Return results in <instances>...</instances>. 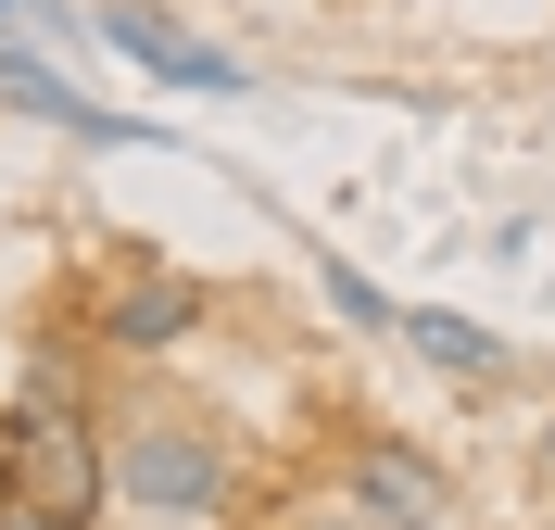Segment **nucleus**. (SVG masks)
<instances>
[{
	"mask_svg": "<svg viewBox=\"0 0 555 530\" xmlns=\"http://www.w3.org/2000/svg\"><path fill=\"white\" fill-rule=\"evenodd\" d=\"M102 51H114V64H139L152 89H190V102H241V89H253V64H241V51L190 38L165 0H102Z\"/></svg>",
	"mask_w": 555,
	"mask_h": 530,
	"instance_id": "obj_4",
	"label": "nucleus"
},
{
	"mask_svg": "<svg viewBox=\"0 0 555 530\" xmlns=\"http://www.w3.org/2000/svg\"><path fill=\"white\" fill-rule=\"evenodd\" d=\"M89 13H102V0H89Z\"/></svg>",
	"mask_w": 555,
	"mask_h": 530,
	"instance_id": "obj_12",
	"label": "nucleus"
},
{
	"mask_svg": "<svg viewBox=\"0 0 555 530\" xmlns=\"http://www.w3.org/2000/svg\"><path fill=\"white\" fill-rule=\"evenodd\" d=\"M241 530H366V518H353V505L328 493V480H315V493H291V505H266V518H241Z\"/></svg>",
	"mask_w": 555,
	"mask_h": 530,
	"instance_id": "obj_7",
	"label": "nucleus"
},
{
	"mask_svg": "<svg viewBox=\"0 0 555 530\" xmlns=\"http://www.w3.org/2000/svg\"><path fill=\"white\" fill-rule=\"evenodd\" d=\"M114 442V505L127 518H228L241 505V442L215 404H177V391H127L102 404Z\"/></svg>",
	"mask_w": 555,
	"mask_h": 530,
	"instance_id": "obj_1",
	"label": "nucleus"
},
{
	"mask_svg": "<svg viewBox=\"0 0 555 530\" xmlns=\"http://www.w3.org/2000/svg\"><path fill=\"white\" fill-rule=\"evenodd\" d=\"M391 341H416V366H442V379H467V391L505 379V341H492L480 316H454V303H404V328H391Z\"/></svg>",
	"mask_w": 555,
	"mask_h": 530,
	"instance_id": "obj_6",
	"label": "nucleus"
},
{
	"mask_svg": "<svg viewBox=\"0 0 555 530\" xmlns=\"http://www.w3.org/2000/svg\"><path fill=\"white\" fill-rule=\"evenodd\" d=\"M315 480H328L366 530H442L454 518V467L429 455V442H404V429H341Z\"/></svg>",
	"mask_w": 555,
	"mask_h": 530,
	"instance_id": "obj_2",
	"label": "nucleus"
},
{
	"mask_svg": "<svg viewBox=\"0 0 555 530\" xmlns=\"http://www.w3.org/2000/svg\"><path fill=\"white\" fill-rule=\"evenodd\" d=\"M215 328V290L177 279V266H127V279L89 303V341L114 353V366H165V353H190Z\"/></svg>",
	"mask_w": 555,
	"mask_h": 530,
	"instance_id": "obj_3",
	"label": "nucleus"
},
{
	"mask_svg": "<svg viewBox=\"0 0 555 530\" xmlns=\"http://www.w3.org/2000/svg\"><path fill=\"white\" fill-rule=\"evenodd\" d=\"M530 467H543V480H555V404H543V429H530Z\"/></svg>",
	"mask_w": 555,
	"mask_h": 530,
	"instance_id": "obj_9",
	"label": "nucleus"
},
{
	"mask_svg": "<svg viewBox=\"0 0 555 530\" xmlns=\"http://www.w3.org/2000/svg\"><path fill=\"white\" fill-rule=\"evenodd\" d=\"M0 114H26V127H51V140H76V152H139V140H165V127H139V114L89 102L64 64H38L26 38H0Z\"/></svg>",
	"mask_w": 555,
	"mask_h": 530,
	"instance_id": "obj_5",
	"label": "nucleus"
},
{
	"mask_svg": "<svg viewBox=\"0 0 555 530\" xmlns=\"http://www.w3.org/2000/svg\"><path fill=\"white\" fill-rule=\"evenodd\" d=\"M328 303H341L353 328H404V303H391L379 279H353V266H328Z\"/></svg>",
	"mask_w": 555,
	"mask_h": 530,
	"instance_id": "obj_8",
	"label": "nucleus"
},
{
	"mask_svg": "<svg viewBox=\"0 0 555 530\" xmlns=\"http://www.w3.org/2000/svg\"><path fill=\"white\" fill-rule=\"evenodd\" d=\"M0 530H51V518H38V505H13V493H0Z\"/></svg>",
	"mask_w": 555,
	"mask_h": 530,
	"instance_id": "obj_10",
	"label": "nucleus"
},
{
	"mask_svg": "<svg viewBox=\"0 0 555 530\" xmlns=\"http://www.w3.org/2000/svg\"><path fill=\"white\" fill-rule=\"evenodd\" d=\"M0 26H13V0H0Z\"/></svg>",
	"mask_w": 555,
	"mask_h": 530,
	"instance_id": "obj_11",
	"label": "nucleus"
}]
</instances>
